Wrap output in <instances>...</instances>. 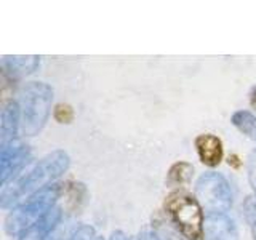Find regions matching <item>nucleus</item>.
<instances>
[{
  "mask_svg": "<svg viewBox=\"0 0 256 240\" xmlns=\"http://www.w3.org/2000/svg\"><path fill=\"white\" fill-rule=\"evenodd\" d=\"M69 168V156L64 150H54L46 156L32 168L30 172L21 174L13 188H4L2 190V208L21 205L24 197L30 198L37 192L54 184L62 173Z\"/></svg>",
  "mask_w": 256,
  "mask_h": 240,
  "instance_id": "nucleus-1",
  "label": "nucleus"
},
{
  "mask_svg": "<svg viewBox=\"0 0 256 240\" xmlns=\"http://www.w3.org/2000/svg\"><path fill=\"white\" fill-rule=\"evenodd\" d=\"M164 210L170 224H173L184 238L204 240L205 212L196 196L182 189L173 190L165 198Z\"/></svg>",
  "mask_w": 256,
  "mask_h": 240,
  "instance_id": "nucleus-2",
  "label": "nucleus"
},
{
  "mask_svg": "<svg viewBox=\"0 0 256 240\" xmlns=\"http://www.w3.org/2000/svg\"><path fill=\"white\" fill-rule=\"evenodd\" d=\"M53 90L44 82H30L21 93V130L26 136L42 132L52 114Z\"/></svg>",
  "mask_w": 256,
  "mask_h": 240,
  "instance_id": "nucleus-3",
  "label": "nucleus"
},
{
  "mask_svg": "<svg viewBox=\"0 0 256 240\" xmlns=\"http://www.w3.org/2000/svg\"><path fill=\"white\" fill-rule=\"evenodd\" d=\"M60 186L58 184H50L48 188L37 192L36 196L24 200L14 210L6 216L5 230L10 236L22 234L32 224H36L42 216L50 212L56 205V200L60 197Z\"/></svg>",
  "mask_w": 256,
  "mask_h": 240,
  "instance_id": "nucleus-4",
  "label": "nucleus"
},
{
  "mask_svg": "<svg viewBox=\"0 0 256 240\" xmlns=\"http://www.w3.org/2000/svg\"><path fill=\"white\" fill-rule=\"evenodd\" d=\"M196 197L208 214H228L232 206V190L220 173H204L196 182Z\"/></svg>",
  "mask_w": 256,
  "mask_h": 240,
  "instance_id": "nucleus-5",
  "label": "nucleus"
},
{
  "mask_svg": "<svg viewBox=\"0 0 256 240\" xmlns=\"http://www.w3.org/2000/svg\"><path fill=\"white\" fill-rule=\"evenodd\" d=\"M30 160V149L28 144L18 140L8 142L2 146V154H0V173H2V186L6 181L18 174Z\"/></svg>",
  "mask_w": 256,
  "mask_h": 240,
  "instance_id": "nucleus-6",
  "label": "nucleus"
},
{
  "mask_svg": "<svg viewBox=\"0 0 256 240\" xmlns=\"http://www.w3.org/2000/svg\"><path fill=\"white\" fill-rule=\"evenodd\" d=\"M204 240H238L234 221L228 214H206Z\"/></svg>",
  "mask_w": 256,
  "mask_h": 240,
  "instance_id": "nucleus-7",
  "label": "nucleus"
},
{
  "mask_svg": "<svg viewBox=\"0 0 256 240\" xmlns=\"http://www.w3.org/2000/svg\"><path fill=\"white\" fill-rule=\"evenodd\" d=\"M194 144H196L197 156L204 165L214 168L221 164V160L224 157V148H222V141L218 136L210 133L198 134Z\"/></svg>",
  "mask_w": 256,
  "mask_h": 240,
  "instance_id": "nucleus-8",
  "label": "nucleus"
},
{
  "mask_svg": "<svg viewBox=\"0 0 256 240\" xmlns=\"http://www.w3.org/2000/svg\"><path fill=\"white\" fill-rule=\"evenodd\" d=\"M61 218H62L61 208L58 205H54L36 224H32L22 234H20L18 240H48L50 232L54 228H58V224H61Z\"/></svg>",
  "mask_w": 256,
  "mask_h": 240,
  "instance_id": "nucleus-9",
  "label": "nucleus"
},
{
  "mask_svg": "<svg viewBox=\"0 0 256 240\" xmlns=\"http://www.w3.org/2000/svg\"><path fill=\"white\" fill-rule=\"evenodd\" d=\"M18 125H21L20 104L14 101H8L4 104L2 109V134H0L2 146H6L8 142L16 140L14 136H16V130H18Z\"/></svg>",
  "mask_w": 256,
  "mask_h": 240,
  "instance_id": "nucleus-10",
  "label": "nucleus"
},
{
  "mask_svg": "<svg viewBox=\"0 0 256 240\" xmlns=\"http://www.w3.org/2000/svg\"><path fill=\"white\" fill-rule=\"evenodd\" d=\"M40 64L38 56H6L2 61L4 72H10L12 77H22L32 74Z\"/></svg>",
  "mask_w": 256,
  "mask_h": 240,
  "instance_id": "nucleus-11",
  "label": "nucleus"
},
{
  "mask_svg": "<svg viewBox=\"0 0 256 240\" xmlns=\"http://www.w3.org/2000/svg\"><path fill=\"white\" fill-rule=\"evenodd\" d=\"M194 174V166L189 162H176L170 166L166 174V184L170 188H181L189 184Z\"/></svg>",
  "mask_w": 256,
  "mask_h": 240,
  "instance_id": "nucleus-12",
  "label": "nucleus"
},
{
  "mask_svg": "<svg viewBox=\"0 0 256 240\" xmlns=\"http://www.w3.org/2000/svg\"><path fill=\"white\" fill-rule=\"evenodd\" d=\"M230 124L240 133H244L252 140H256V117L250 110H236L230 117Z\"/></svg>",
  "mask_w": 256,
  "mask_h": 240,
  "instance_id": "nucleus-13",
  "label": "nucleus"
},
{
  "mask_svg": "<svg viewBox=\"0 0 256 240\" xmlns=\"http://www.w3.org/2000/svg\"><path fill=\"white\" fill-rule=\"evenodd\" d=\"M244 212H245V220L248 222L252 230L253 240H256V198L254 197H246L244 202Z\"/></svg>",
  "mask_w": 256,
  "mask_h": 240,
  "instance_id": "nucleus-14",
  "label": "nucleus"
},
{
  "mask_svg": "<svg viewBox=\"0 0 256 240\" xmlns=\"http://www.w3.org/2000/svg\"><path fill=\"white\" fill-rule=\"evenodd\" d=\"M54 118L60 124H70V120L74 118V110L69 104H58L54 109Z\"/></svg>",
  "mask_w": 256,
  "mask_h": 240,
  "instance_id": "nucleus-15",
  "label": "nucleus"
},
{
  "mask_svg": "<svg viewBox=\"0 0 256 240\" xmlns=\"http://www.w3.org/2000/svg\"><path fill=\"white\" fill-rule=\"evenodd\" d=\"M69 240H98V237L94 236V229L92 226H80Z\"/></svg>",
  "mask_w": 256,
  "mask_h": 240,
  "instance_id": "nucleus-16",
  "label": "nucleus"
},
{
  "mask_svg": "<svg viewBox=\"0 0 256 240\" xmlns=\"http://www.w3.org/2000/svg\"><path fill=\"white\" fill-rule=\"evenodd\" d=\"M248 181H250V186L256 198V150H253L250 157H248Z\"/></svg>",
  "mask_w": 256,
  "mask_h": 240,
  "instance_id": "nucleus-17",
  "label": "nucleus"
},
{
  "mask_svg": "<svg viewBox=\"0 0 256 240\" xmlns=\"http://www.w3.org/2000/svg\"><path fill=\"white\" fill-rule=\"evenodd\" d=\"M250 102H252L253 108H256V85L252 88V92H250Z\"/></svg>",
  "mask_w": 256,
  "mask_h": 240,
  "instance_id": "nucleus-18",
  "label": "nucleus"
},
{
  "mask_svg": "<svg viewBox=\"0 0 256 240\" xmlns=\"http://www.w3.org/2000/svg\"><path fill=\"white\" fill-rule=\"evenodd\" d=\"M98 240H102V238H101V237H98Z\"/></svg>",
  "mask_w": 256,
  "mask_h": 240,
  "instance_id": "nucleus-19",
  "label": "nucleus"
}]
</instances>
